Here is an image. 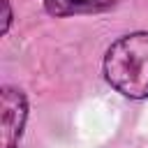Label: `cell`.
Masks as SVG:
<instances>
[{"label": "cell", "mask_w": 148, "mask_h": 148, "mask_svg": "<svg viewBox=\"0 0 148 148\" xmlns=\"http://www.w3.org/2000/svg\"><path fill=\"white\" fill-rule=\"evenodd\" d=\"M106 83L130 99H148V32L116 39L102 62Z\"/></svg>", "instance_id": "6da1fadb"}, {"label": "cell", "mask_w": 148, "mask_h": 148, "mask_svg": "<svg viewBox=\"0 0 148 148\" xmlns=\"http://www.w3.org/2000/svg\"><path fill=\"white\" fill-rule=\"evenodd\" d=\"M0 113H2V148H16L28 120V99L14 88L5 86L0 90Z\"/></svg>", "instance_id": "7a4b0ae2"}, {"label": "cell", "mask_w": 148, "mask_h": 148, "mask_svg": "<svg viewBox=\"0 0 148 148\" xmlns=\"http://www.w3.org/2000/svg\"><path fill=\"white\" fill-rule=\"evenodd\" d=\"M118 0H44V9L51 16H76V14H99L116 7Z\"/></svg>", "instance_id": "3957f363"}, {"label": "cell", "mask_w": 148, "mask_h": 148, "mask_svg": "<svg viewBox=\"0 0 148 148\" xmlns=\"http://www.w3.org/2000/svg\"><path fill=\"white\" fill-rule=\"evenodd\" d=\"M2 9H5V25H2V32L9 30V23H12V7H9V0H2Z\"/></svg>", "instance_id": "277c9868"}]
</instances>
